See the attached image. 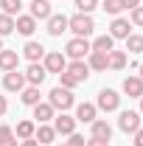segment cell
<instances>
[{
    "label": "cell",
    "mask_w": 143,
    "mask_h": 146,
    "mask_svg": "<svg viewBox=\"0 0 143 146\" xmlns=\"http://www.w3.org/2000/svg\"><path fill=\"white\" fill-rule=\"evenodd\" d=\"M93 28H95V23H93V17L90 14H73V17H68V31H73L76 36H84L87 39L90 34H93Z\"/></svg>",
    "instance_id": "obj_1"
},
{
    "label": "cell",
    "mask_w": 143,
    "mask_h": 146,
    "mask_svg": "<svg viewBox=\"0 0 143 146\" xmlns=\"http://www.w3.org/2000/svg\"><path fill=\"white\" fill-rule=\"evenodd\" d=\"M48 104L54 110H62V112H65V110H70L73 104H76V98H73V93L68 90V87H54V90L48 93Z\"/></svg>",
    "instance_id": "obj_2"
},
{
    "label": "cell",
    "mask_w": 143,
    "mask_h": 146,
    "mask_svg": "<svg viewBox=\"0 0 143 146\" xmlns=\"http://www.w3.org/2000/svg\"><path fill=\"white\" fill-rule=\"evenodd\" d=\"M90 51H93V48H90V42L84 39V36H73L70 42L65 45V56H70L73 62H76V59H84V56H90Z\"/></svg>",
    "instance_id": "obj_3"
},
{
    "label": "cell",
    "mask_w": 143,
    "mask_h": 146,
    "mask_svg": "<svg viewBox=\"0 0 143 146\" xmlns=\"http://www.w3.org/2000/svg\"><path fill=\"white\" fill-rule=\"evenodd\" d=\"M95 107L104 110V112H115V110L121 107V96L115 90H109V87H104V90L98 93V98H95Z\"/></svg>",
    "instance_id": "obj_4"
},
{
    "label": "cell",
    "mask_w": 143,
    "mask_h": 146,
    "mask_svg": "<svg viewBox=\"0 0 143 146\" xmlns=\"http://www.w3.org/2000/svg\"><path fill=\"white\" fill-rule=\"evenodd\" d=\"M42 68L48 73H56V76H59V73L68 68V56L62 54V51H51V54H45V65H42Z\"/></svg>",
    "instance_id": "obj_5"
},
{
    "label": "cell",
    "mask_w": 143,
    "mask_h": 146,
    "mask_svg": "<svg viewBox=\"0 0 143 146\" xmlns=\"http://www.w3.org/2000/svg\"><path fill=\"white\" fill-rule=\"evenodd\" d=\"M118 127L124 129V132H138L140 129V112H135V110H124L121 112V118H118Z\"/></svg>",
    "instance_id": "obj_6"
},
{
    "label": "cell",
    "mask_w": 143,
    "mask_h": 146,
    "mask_svg": "<svg viewBox=\"0 0 143 146\" xmlns=\"http://www.w3.org/2000/svg\"><path fill=\"white\" fill-rule=\"evenodd\" d=\"M54 132L56 135H73L76 132V118L62 112V115H54Z\"/></svg>",
    "instance_id": "obj_7"
},
{
    "label": "cell",
    "mask_w": 143,
    "mask_h": 146,
    "mask_svg": "<svg viewBox=\"0 0 143 146\" xmlns=\"http://www.w3.org/2000/svg\"><path fill=\"white\" fill-rule=\"evenodd\" d=\"M3 87H6L9 93H20L23 87H25V73L9 70V73H6V79H3Z\"/></svg>",
    "instance_id": "obj_8"
},
{
    "label": "cell",
    "mask_w": 143,
    "mask_h": 146,
    "mask_svg": "<svg viewBox=\"0 0 143 146\" xmlns=\"http://www.w3.org/2000/svg\"><path fill=\"white\" fill-rule=\"evenodd\" d=\"M45 76H48V70H45L39 62H31V65H28V70H25V82H28L31 87H39V84L45 82Z\"/></svg>",
    "instance_id": "obj_9"
},
{
    "label": "cell",
    "mask_w": 143,
    "mask_h": 146,
    "mask_svg": "<svg viewBox=\"0 0 143 146\" xmlns=\"http://www.w3.org/2000/svg\"><path fill=\"white\" fill-rule=\"evenodd\" d=\"M95 115H98V107L90 104V101H81V104L76 107V121H81V124H93Z\"/></svg>",
    "instance_id": "obj_10"
},
{
    "label": "cell",
    "mask_w": 143,
    "mask_h": 146,
    "mask_svg": "<svg viewBox=\"0 0 143 146\" xmlns=\"http://www.w3.org/2000/svg\"><path fill=\"white\" fill-rule=\"evenodd\" d=\"M65 73H68V76H73V79L81 84V82L90 76V68H87V62H84V59H76V62H70V65L65 68Z\"/></svg>",
    "instance_id": "obj_11"
},
{
    "label": "cell",
    "mask_w": 143,
    "mask_h": 146,
    "mask_svg": "<svg viewBox=\"0 0 143 146\" xmlns=\"http://www.w3.org/2000/svg\"><path fill=\"white\" fill-rule=\"evenodd\" d=\"M129 34H132L129 20H124V17H115V20H112V25H109V36H112V39H126Z\"/></svg>",
    "instance_id": "obj_12"
},
{
    "label": "cell",
    "mask_w": 143,
    "mask_h": 146,
    "mask_svg": "<svg viewBox=\"0 0 143 146\" xmlns=\"http://www.w3.org/2000/svg\"><path fill=\"white\" fill-rule=\"evenodd\" d=\"M14 31H20L23 36H31L36 31V20L31 17V14H17V20H14Z\"/></svg>",
    "instance_id": "obj_13"
},
{
    "label": "cell",
    "mask_w": 143,
    "mask_h": 146,
    "mask_svg": "<svg viewBox=\"0 0 143 146\" xmlns=\"http://www.w3.org/2000/svg\"><path fill=\"white\" fill-rule=\"evenodd\" d=\"M56 110L48 104V101H39V104H34V121L36 124H48V121H54Z\"/></svg>",
    "instance_id": "obj_14"
},
{
    "label": "cell",
    "mask_w": 143,
    "mask_h": 146,
    "mask_svg": "<svg viewBox=\"0 0 143 146\" xmlns=\"http://www.w3.org/2000/svg\"><path fill=\"white\" fill-rule=\"evenodd\" d=\"M124 93L129 98H140L143 96V79L140 76H126L124 79Z\"/></svg>",
    "instance_id": "obj_15"
},
{
    "label": "cell",
    "mask_w": 143,
    "mask_h": 146,
    "mask_svg": "<svg viewBox=\"0 0 143 146\" xmlns=\"http://www.w3.org/2000/svg\"><path fill=\"white\" fill-rule=\"evenodd\" d=\"M68 31V17L65 14H51L48 17V34L51 36H62Z\"/></svg>",
    "instance_id": "obj_16"
},
{
    "label": "cell",
    "mask_w": 143,
    "mask_h": 146,
    "mask_svg": "<svg viewBox=\"0 0 143 146\" xmlns=\"http://www.w3.org/2000/svg\"><path fill=\"white\" fill-rule=\"evenodd\" d=\"M51 11V0H31V17L34 20H48Z\"/></svg>",
    "instance_id": "obj_17"
},
{
    "label": "cell",
    "mask_w": 143,
    "mask_h": 146,
    "mask_svg": "<svg viewBox=\"0 0 143 146\" xmlns=\"http://www.w3.org/2000/svg\"><path fill=\"white\" fill-rule=\"evenodd\" d=\"M17 65H20V54L17 51H0V70H17Z\"/></svg>",
    "instance_id": "obj_18"
},
{
    "label": "cell",
    "mask_w": 143,
    "mask_h": 146,
    "mask_svg": "<svg viewBox=\"0 0 143 146\" xmlns=\"http://www.w3.org/2000/svg\"><path fill=\"white\" fill-rule=\"evenodd\" d=\"M23 54H25V59L28 62H39V59H45V48L39 45V42H25V48H23Z\"/></svg>",
    "instance_id": "obj_19"
},
{
    "label": "cell",
    "mask_w": 143,
    "mask_h": 146,
    "mask_svg": "<svg viewBox=\"0 0 143 146\" xmlns=\"http://www.w3.org/2000/svg\"><path fill=\"white\" fill-rule=\"evenodd\" d=\"M107 68H112V70H124V68H126V54L112 48V51L107 54Z\"/></svg>",
    "instance_id": "obj_20"
},
{
    "label": "cell",
    "mask_w": 143,
    "mask_h": 146,
    "mask_svg": "<svg viewBox=\"0 0 143 146\" xmlns=\"http://www.w3.org/2000/svg\"><path fill=\"white\" fill-rule=\"evenodd\" d=\"M90 127H93V138H101V141H109V138H112V127H109L107 121H98V118H95Z\"/></svg>",
    "instance_id": "obj_21"
},
{
    "label": "cell",
    "mask_w": 143,
    "mask_h": 146,
    "mask_svg": "<svg viewBox=\"0 0 143 146\" xmlns=\"http://www.w3.org/2000/svg\"><path fill=\"white\" fill-rule=\"evenodd\" d=\"M112 42H115V39H112L109 34H104V36H95V39L90 42V48L98 51V54H109V51H112Z\"/></svg>",
    "instance_id": "obj_22"
},
{
    "label": "cell",
    "mask_w": 143,
    "mask_h": 146,
    "mask_svg": "<svg viewBox=\"0 0 143 146\" xmlns=\"http://www.w3.org/2000/svg\"><path fill=\"white\" fill-rule=\"evenodd\" d=\"M34 138H36V143H54L56 132H54V127H48V124H39L36 132H34Z\"/></svg>",
    "instance_id": "obj_23"
},
{
    "label": "cell",
    "mask_w": 143,
    "mask_h": 146,
    "mask_svg": "<svg viewBox=\"0 0 143 146\" xmlns=\"http://www.w3.org/2000/svg\"><path fill=\"white\" fill-rule=\"evenodd\" d=\"M20 98H23V104L25 107H34V104H39V87H23L20 90Z\"/></svg>",
    "instance_id": "obj_24"
},
{
    "label": "cell",
    "mask_w": 143,
    "mask_h": 146,
    "mask_svg": "<svg viewBox=\"0 0 143 146\" xmlns=\"http://www.w3.org/2000/svg\"><path fill=\"white\" fill-rule=\"evenodd\" d=\"M87 68H90V70H107V54H98V51H90Z\"/></svg>",
    "instance_id": "obj_25"
},
{
    "label": "cell",
    "mask_w": 143,
    "mask_h": 146,
    "mask_svg": "<svg viewBox=\"0 0 143 146\" xmlns=\"http://www.w3.org/2000/svg\"><path fill=\"white\" fill-rule=\"evenodd\" d=\"M14 132H17V138H20V141H25V138H34V132H36V124H34V121H20Z\"/></svg>",
    "instance_id": "obj_26"
},
{
    "label": "cell",
    "mask_w": 143,
    "mask_h": 146,
    "mask_svg": "<svg viewBox=\"0 0 143 146\" xmlns=\"http://www.w3.org/2000/svg\"><path fill=\"white\" fill-rule=\"evenodd\" d=\"M0 9H3V14L14 17V14H20V9H23V0H0Z\"/></svg>",
    "instance_id": "obj_27"
},
{
    "label": "cell",
    "mask_w": 143,
    "mask_h": 146,
    "mask_svg": "<svg viewBox=\"0 0 143 146\" xmlns=\"http://www.w3.org/2000/svg\"><path fill=\"white\" fill-rule=\"evenodd\" d=\"M126 51H129V54H143V36L129 34L126 36Z\"/></svg>",
    "instance_id": "obj_28"
},
{
    "label": "cell",
    "mask_w": 143,
    "mask_h": 146,
    "mask_svg": "<svg viewBox=\"0 0 143 146\" xmlns=\"http://www.w3.org/2000/svg\"><path fill=\"white\" fill-rule=\"evenodd\" d=\"M101 9H104L107 14L115 17V14H121V11H124V3H121V0H104V3H101Z\"/></svg>",
    "instance_id": "obj_29"
},
{
    "label": "cell",
    "mask_w": 143,
    "mask_h": 146,
    "mask_svg": "<svg viewBox=\"0 0 143 146\" xmlns=\"http://www.w3.org/2000/svg\"><path fill=\"white\" fill-rule=\"evenodd\" d=\"M14 31V17H9V14H0V36H9Z\"/></svg>",
    "instance_id": "obj_30"
},
{
    "label": "cell",
    "mask_w": 143,
    "mask_h": 146,
    "mask_svg": "<svg viewBox=\"0 0 143 146\" xmlns=\"http://www.w3.org/2000/svg\"><path fill=\"white\" fill-rule=\"evenodd\" d=\"M95 6H98V0H76V9H79L81 14H90Z\"/></svg>",
    "instance_id": "obj_31"
},
{
    "label": "cell",
    "mask_w": 143,
    "mask_h": 146,
    "mask_svg": "<svg viewBox=\"0 0 143 146\" xmlns=\"http://www.w3.org/2000/svg\"><path fill=\"white\" fill-rule=\"evenodd\" d=\"M9 141H14V129L11 127H0V146L9 143Z\"/></svg>",
    "instance_id": "obj_32"
},
{
    "label": "cell",
    "mask_w": 143,
    "mask_h": 146,
    "mask_svg": "<svg viewBox=\"0 0 143 146\" xmlns=\"http://www.w3.org/2000/svg\"><path fill=\"white\" fill-rule=\"evenodd\" d=\"M132 25H143V6L132 9Z\"/></svg>",
    "instance_id": "obj_33"
},
{
    "label": "cell",
    "mask_w": 143,
    "mask_h": 146,
    "mask_svg": "<svg viewBox=\"0 0 143 146\" xmlns=\"http://www.w3.org/2000/svg\"><path fill=\"white\" fill-rule=\"evenodd\" d=\"M84 143H87V141H84L81 135H76V132L70 135V141H68V146H84Z\"/></svg>",
    "instance_id": "obj_34"
},
{
    "label": "cell",
    "mask_w": 143,
    "mask_h": 146,
    "mask_svg": "<svg viewBox=\"0 0 143 146\" xmlns=\"http://www.w3.org/2000/svg\"><path fill=\"white\" fill-rule=\"evenodd\" d=\"M84 146H109V141H101V138H90Z\"/></svg>",
    "instance_id": "obj_35"
},
{
    "label": "cell",
    "mask_w": 143,
    "mask_h": 146,
    "mask_svg": "<svg viewBox=\"0 0 143 146\" xmlns=\"http://www.w3.org/2000/svg\"><path fill=\"white\" fill-rule=\"evenodd\" d=\"M121 3H124V9H129V11H132V9H138V6H140V0H121Z\"/></svg>",
    "instance_id": "obj_36"
},
{
    "label": "cell",
    "mask_w": 143,
    "mask_h": 146,
    "mask_svg": "<svg viewBox=\"0 0 143 146\" xmlns=\"http://www.w3.org/2000/svg\"><path fill=\"white\" fill-rule=\"evenodd\" d=\"M135 146H143V127L135 132Z\"/></svg>",
    "instance_id": "obj_37"
},
{
    "label": "cell",
    "mask_w": 143,
    "mask_h": 146,
    "mask_svg": "<svg viewBox=\"0 0 143 146\" xmlns=\"http://www.w3.org/2000/svg\"><path fill=\"white\" fill-rule=\"evenodd\" d=\"M17 146H39V143H36V138H25V141H20Z\"/></svg>",
    "instance_id": "obj_38"
},
{
    "label": "cell",
    "mask_w": 143,
    "mask_h": 146,
    "mask_svg": "<svg viewBox=\"0 0 143 146\" xmlns=\"http://www.w3.org/2000/svg\"><path fill=\"white\" fill-rule=\"evenodd\" d=\"M6 110H9V101H6V96H0V115H6Z\"/></svg>",
    "instance_id": "obj_39"
},
{
    "label": "cell",
    "mask_w": 143,
    "mask_h": 146,
    "mask_svg": "<svg viewBox=\"0 0 143 146\" xmlns=\"http://www.w3.org/2000/svg\"><path fill=\"white\" fill-rule=\"evenodd\" d=\"M3 146H17V141H9V143H3Z\"/></svg>",
    "instance_id": "obj_40"
},
{
    "label": "cell",
    "mask_w": 143,
    "mask_h": 146,
    "mask_svg": "<svg viewBox=\"0 0 143 146\" xmlns=\"http://www.w3.org/2000/svg\"><path fill=\"white\" fill-rule=\"evenodd\" d=\"M138 70H140V79H143V65H138Z\"/></svg>",
    "instance_id": "obj_41"
},
{
    "label": "cell",
    "mask_w": 143,
    "mask_h": 146,
    "mask_svg": "<svg viewBox=\"0 0 143 146\" xmlns=\"http://www.w3.org/2000/svg\"><path fill=\"white\" fill-rule=\"evenodd\" d=\"M140 115H143V96H140Z\"/></svg>",
    "instance_id": "obj_42"
},
{
    "label": "cell",
    "mask_w": 143,
    "mask_h": 146,
    "mask_svg": "<svg viewBox=\"0 0 143 146\" xmlns=\"http://www.w3.org/2000/svg\"><path fill=\"white\" fill-rule=\"evenodd\" d=\"M0 51H3V36H0Z\"/></svg>",
    "instance_id": "obj_43"
},
{
    "label": "cell",
    "mask_w": 143,
    "mask_h": 146,
    "mask_svg": "<svg viewBox=\"0 0 143 146\" xmlns=\"http://www.w3.org/2000/svg\"><path fill=\"white\" fill-rule=\"evenodd\" d=\"M62 146H68V143H62Z\"/></svg>",
    "instance_id": "obj_44"
}]
</instances>
